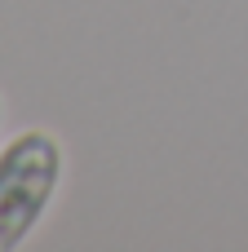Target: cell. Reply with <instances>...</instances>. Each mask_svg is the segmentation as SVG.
<instances>
[{
    "label": "cell",
    "instance_id": "obj_1",
    "mask_svg": "<svg viewBox=\"0 0 248 252\" xmlns=\"http://www.w3.org/2000/svg\"><path fill=\"white\" fill-rule=\"evenodd\" d=\"M67 177V151L49 128H22L0 146V252H18L49 217Z\"/></svg>",
    "mask_w": 248,
    "mask_h": 252
},
{
    "label": "cell",
    "instance_id": "obj_2",
    "mask_svg": "<svg viewBox=\"0 0 248 252\" xmlns=\"http://www.w3.org/2000/svg\"><path fill=\"white\" fill-rule=\"evenodd\" d=\"M0 120H4V102H0Z\"/></svg>",
    "mask_w": 248,
    "mask_h": 252
}]
</instances>
